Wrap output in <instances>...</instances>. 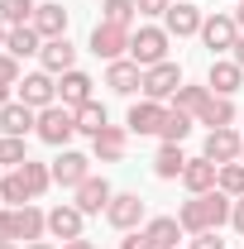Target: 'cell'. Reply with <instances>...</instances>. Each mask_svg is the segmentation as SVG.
I'll return each instance as SVG.
<instances>
[{
    "mask_svg": "<svg viewBox=\"0 0 244 249\" xmlns=\"http://www.w3.org/2000/svg\"><path fill=\"white\" fill-rule=\"evenodd\" d=\"M34 134L43 139V144H53V149H67V139L77 134V110L72 106H48V110H38V124H34Z\"/></svg>",
    "mask_w": 244,
    "mask_h": 249,
    "instance_id": "1",
    "label": "cell"
},
{
    "mask_svg": "<svg viewBox=\"0 0 244 249\" xmlns=\"http://www.w3.org/2000/svg\"><path fill=\"white\" fill-rule=\"evenodd\" d=\"M168 38H173V34L158 29V24L134 29V34H129V58L139 62V67H158V62H168Z\"/></svg>",
    "mask_w": 244,
    "mask_h": 249,
    "instance_id": "2",
    "label": "cell"
},
{
    "mask_svg": "<svg viewBox=\"0 0 244 249\" xmlns=\"http://www.w3.org/2000/svg\"><path fill=\"white\" fill-rule=\"evenodd\" d=\"M129 34H134V29H124V24H105V19H101V24L91 29V53H96V58H105V62H120L124 53H129Z\"/></svg>",
    "mask_w": 244,
    "mask_h": 249,
    "instance_id": "3",
    "label": "cell"
},
{
    "mask_svg": "<svg viewBox=\"0 0 244 249\" xmlns=\"http://www.w3.org/2000/svg\"><path fill=\"white\" fill-rule=\"evenodd\" d=\"M201 43L211 48L215 58L230 53V48L240 43V24H235V15H206V24H201Z\"/></svg>",
    "mask_w": 244,
    "mask_h": 249,
    "instance_id": "4",
    "label": "cell"
},
{
    "mask_svg": "<svg viewBox=\"0 0 244 249\" xmlns=\"http://www.w3.org/2000/svg\"><path fill=\"white\" fill-rule=\"evenodd\" d=\"M15 91H19V101H24L29 110H48V106H58V82H53V72H29Z\"/></svg>",
    "mask_w": 244,
    "mask_h": 249,
    "instance_id": "5",
    "label": "cell"
},
{
    "mask_svg": "<svg viewBox=\"0 0 244 249\" xmlns=\"http://www.w3.org/2000/svg\"><path fill=\"white\" fill-rule=\"evenodd\" d=\"M177 87H182V67H177V62L144 67V96H149V101H168V96H177Z\"/></svg>",
    "mask_w": 244,
    "mask_h": 249,
    "instance_id": "6",
    "label": "cell"
},
{
    "mask_svg": "<svg viewBox=\"0 0 244 249\" xmlns=\"http://www.w3.org/2000/svg\"><path fill=\"white\" fill-rule=\"evenodd\" d=\"M105 220H110L115 230H139V220H144V201H139V192H115L110 206H105Z\"/></svg>",
    "mask_w": 244,
    "mask_h": 249,
    "instance_id": "7",
    "label": "cell"
},
{
    "mask_svg": "<svg viewBox=\"0 0 244 249\" xmlns=\"http://www.w3.org/2000/svg\"><path fill=\"white\" fill-rule=\"evenodd\" d=\"M87 178H91V158H87V154H77V149H62V158L53 163V182H58V187H72V192H77V187L87 182Z\"/></svg>",
    "mask_w": 244,
    "mask_h": 249,
    "instance_id": "8",
    "label": "cell"
},
{
    "mask_svg": "<svg viewBox=\"0 0 244 249\" xmlns=\"http://www.w3.org/2000/svg\"><path fill=\"white\" fill-rule=\"evenodd\" d=\"M244 82V67L235 58H211V72H206V87H211V96H235Z\"/></svg>",
    "mask_w": 244,
    "mask_h": 249,
    "instance_id": "9",
    "label": "cell"
},
{
    "mask_svg": "<svg viewBox=\"0 0 244 249\" xmlns=\"http://www.w3.org/2000/svg\"><path fill=\"white\" fill-rule=\"evenodd\" d=\"M105 87L115 96H134V91H144V67L134 58H120V62H110V72H105Z\"/></svg>",
    "mask_w": 244,
    "mask_h": 249,
    "instance_id": "10",
    "label": "cell"
},
{
    "mask_svg": "<svg viewBox=\"0 0 244 249\" xmlns=\"http://www.w3.org/2000/svg\"><path fill=\"white\" fill-rule=\"evenodd\" d=\"M82 206H77V201H67V206H53V211H48V235H53V240H62V245H67V240H82Z\"/></svg>",
    "mask_w": 244,
    "mask_h": 249,
    "instance_id": "11",
    "label": "cell"
},
{
    "mask_svg": "<svg viewBox=\"0 0 244 249\" xmlns=\"http://www.w3.org/2000/svg\"><path fill=\"white\" fill-rule=\"evenodd\" d=\"M215 178H220V163H211V158L201 154V158H187V168H182V182L192 196H206V192H215Z\"/></svg>",
    "mask_w": 244,
    "mask_h": 249,
    "instance_id": "12",
    "label": "cell"
},
{
    "mask_svg": "<svg viewBox=\"0 0 244 249\" xmlns=\"http://www.w3.org/2000/svg\"><path fill=\"white\" fill-rule=\"evenodd\" d=\"M201 24H206V15L196 10V5H168V15H163V29L177 34V38H192V34H201Z\"/></svg>",
    "mask_w": 244,
    "mask_h": 249,
    "instance_id": "13",
    "label": "cell"
},
{
    "mask_svg": "<svg viewBox=\"0 0 244 249\" xmlns=\"http://www.w3.org/2000/svg\"><path fill=\"white\" fill-rule=\"evenodd\" d=\"M163 120H168L163 101H149V96H144V101H134V106H129V120H124V124H129L134 134H158Z\"/></svg>",
    "mask_w": 244,
    "mask_h": 249,
    "instance_id": "14",
    "label": "cell"
},
{
    "mask_svg": "<svg viewBox=\"0 0 244 249\" xmlns=\"http://www.w3.org/2000/svg\"><path fill=\"white\" fill-rule=\"evenodd\" d=\"M240 149H244V139L230 129V124L206 134V158H211V163H240Z\"/></svg>",
    "mask_w": 244,
    "mask_h": 249,
    "instance_id": "15",
    "label": "cell"
},
{
    "mask_svg": "<svg viewBox=\"0 0 244 249\" xmlns=\"http://www.w3.org/2000/svg\"><path fill=\"white\" fill-rule=\"evenodd\" d=\"M34 124H38V110H29L24 101H10L0 110V134H10V139H24Z\"/></svg>",
    "mask_w": 244,
    "mask_h": 249,
    "instance_id": "16",
    "label": "cell"
},
{
    "mask_svg": "<svg viewBox=\"0 0 244 249\" xmlns=\"http://www.w3.org/2000/svg\"><path fill=\"white\" fill-rule=\"evenodd\" d=\"M34 29H38L43 43H48V38H67V10H62L58 0L38 5V10H34Z\"/></svg>",
    "mask_w": 244,
    "mask_h": 249,
    "instance_id": "17",
    "label": "cell"
},
{
    "mask_svg": "<svg viewBox=\"0 0 244 249\" xmlns=\"http://www.w3.org/2000/svg\"><path fill=\"white\" fill-rule=\"evenodd\" d=\"M91 87H96L91 77L72 67V72H62V77H58V101H62V106H72V110H77V106H87V101H91Z\"/></svg>",
    "mask_w": 244,
    "mask_h": 249,
    "instance_id": "18",
    "label": "cell"
},
{
    "mask_svg": "<svg viewBox=\"0 0 244 249\" xmlns=\"http://www.w3.org/2000/svg\"><path fill=\"white\" fill-rule=\"evenodd\" d=\"M110 196H115V192H110L105 178H87V182L77 187V206H82V216H101V211L110 206Z\"/></svg>",
    "mask_w": 244,
    "mask_h": 249,
    "instance_id": "19",
    "label": "cell"
},
{
    "mask_svg": "<svg viewBox=\"0 0 244 249\" xmlns=\"http://www.w3.org/2000/svg\"><path fill=\"white\" fill-rule=\"evenodd\" d=\"M38 58H43V72L62 77V72H72V67H77V48H72L67 38H48V43L38 48Z\"/></svg>",
    "mask_w": 244,
    "mask_h": 249,
    "instance_id": "20",
    "label": "cell"
},
{
    "mask_svg": "<svg viewBox=\"0 0 244 249\" xmlns=\"http://www.w3.org/2000/svg\"><path fill=\"white\" fill-rule=\"evenodd\" d=\"M124 149H129V134H124L120 124H105V129L91 139V154L101 158V163H120Z\"/></svg>",
    "mask_w": 244,
    "mask_h": 249,
    "instance_id": "21",
    "label": "cell"
},
{
    "mask_svg": "<svg viewBox=\"0 0 244 249\" xmlns=\"http://www.w3.org/2000/svg\"><path fill=\"white\" fill-rule=\"evenodd\" d=\"M48 235V211H38V206H15V240H43Z\"/></svg>",
    "mask_w": 244,
    "mask_h": 249,
    "instance_id": "22",
    "label": "cell"
},
{
    "mask_svg": "<svg viewBox=\"0 0 244 249\" xmlns=\"http://www.w3.org/2000/svg\"><path fill=\"white\" fill-rule=\"evenodd\" d=\"M144 230H149V240H153L158 249H177V240L187 235V230H182V220H177V216H153L149 225H144Z\"/></svg>",
    "mask_w": 244,
    "mask_h": 249,
    "instance_id": "23",
    "label": "cell"
},
{
    "mask_svg": "<svg viewBox=\"0 0 244 249\" xmlns=\"http://www.w3.org/2000/svg\"><path fill=\"white\" fill-rule=\"evenodd\" d=\"M38 48H43V38H38L34 24H19V29L5 34V53H10V58H29V53H38Z\"/></svg>",
    "mask_w": 244,
    "mask_h": 249,
    "instance_id": "24",
    "label": "cell"
},
{
    "mask_svg": "<svg viewBox=\"0 0 244 249\" xmlns=\"http://www.w3.org/2000/svg\"><path fill=\"white\" fill-rule=\"evenodd\" d=\"M177 220H182L187 235H201V230H215L211 225V206H206V196H192L182 211H177Z\"/></svg>",
    "mask_w": 244,
    "mask_h": 249,
    "instance_id": "25",
    "label": "cell"
},
{
    "mask_svg": "<svg viewBox=\"0 0 244 249\" xmlns=\"http://www.w3.org/2000/svg\"><path fill=\"white\" fill-rule=\"evenodd\" d=\"M196 120L206 124V129H225V124H235V101H230V96H211V101L201 106Z\"/></svg>",
    "mask_w": 244,
    "mask_h": 249,
    "instance_id": "26",
    "label": "cell"
},
{
    "mask_svg": "<svg viewBox=\"0 0 244 249\" xmlns=\"http://www.w3.org/2000/svg\"><path fill=\"white\" fill-rule=\"evenodd\" d=\"M182 168H187V154H182V144H163V149H158V158H153V173H158L163 182L182 178Z\"/></svg>",
    "mask_w": 244,
    "mask_h": 249,
    "instance_id": "27",
    "label": "cell"
},
{
    "mask_svg": "<svg viewBox=\"0 0 244 249\" xmlns=\"http://www.w3.org/2000/svg\"><path fill=\"white\" fill-rule=\"evenodd\" d=\"M0 201H5V206H29V201H34V196H29V182H24L19 168H10V173L0 178Z\"/></svg>",
    "mask_w": 244,
    "mask_h": 249,
    "instance_id": "28",
    "label": "cell"
},
{
    "mask_svg": "<svg viewBox=\"0 0 244 249\" xmlns=\"http://www.w3.org/2000/svg\"><path fill=\"white\" fill-rule=\"evenodd\" d=\"M192 120H196V115H187V110L173 106V110H168V120H163V129H158V134H163V144H182L187 134H192Z\"/></svg>",
    "mask_w": 244,
    "mask_h": 249,
    "instance_id": "29",
    "label": "cell"
},
{
    "mask_svg": "<svg viewBox=\"0 0 244 249\" xmlns=\"http://www.w3.org/2000/svg\"><path fill=\"white\" fill-rule=\"evenodd\" d=\"M105 106H96V101H87V106H77V134H101V129H105Z\"/></svg>",
    "mask_w": 244,
    "mask_h": 249,
    "instance_id": "30",
    "label": "cell"
},
{
    "mask_svg": "<svg viewBox=\"0 0 244 249\" xmlns=\"http://www.w3.org/2000/svg\"><path fill=\"white\" fill-rule=\"evenodd\" d=\"M34 10H38V0H0V19H5L10 29L34 24Z\"/></svg>",
    "mask_w": 244,
    "mask_h": 249,
    "instance_id": "31",
    "label": "cell"
},
{
    "mask_svg": "<svg viewBox=\"0 0 244 249\" xmlns=\"http://www.w3.org/2000/svg\"><path fill=\"white\" fill-rule=\"evenodd\" d=\"M206 101H211V87H177V96H173V106H177V110H187V115H201V106H206Z\"/></svg>",
    "mask_w": 244,
    "mask_h": 249,
    "instance_id": "32",
    "label": "cell"
},
{
    "mask_svg": "<svg viewBox=\"0 0 244 249\" xmlns=\"http://www.w3.org/2000/svg\"><path fill=\"white\" fill-rule=\"evenodd\" d=\"M19 173H24V182H29V196H43L48 187H53V168H43V163H19Z\"/></svg>",
    "mask_w": 244,
    "mask_h": 249,
    "instance_id": "33",
    "label": "cell"
},
{
    "mask_svg": "<svg viewBox=\"0 0 244 249\" xmlns=\"http://www.w3.org/2000/svg\"><path fill=\"white\" fill-rule=\"evenodd\" d=\"M215 187L225 192V196H244V163H220V178Z\"/></svg>",
    "mask_w": 244,
    "mask_h": 249,
    "instance_id": "34",
    "label": "cell"
},
{
    "mask_svg": "<svg viewBox=\"0 0 244 249\" xmlns=\"http://www.w3.org/2000/svg\"><path fill=\"white\" fill-rule=\"evenodd\" d=\"M19 163H29V154H24V139H10V134H0V168H19Z\"/></svg>",
    "mask_w": 244,
    "mask_h": 249,
    "instance_id": "35",
    "label": "cell"
},
{
    "mask_svg": "<svg viewBox=\"0 0 244 249\" xmlns=\"http://www.w3.org/2000/svg\"><path fill=\"white\" fill-rule=\"evenodd\" d=\"M101 15H105V24H124V29H129V24H134V0H105Z\"/></svg>",
    "mask_w": 244,
    "mask_h": 249,
    "instance_id": "36",
    "label": "cell"
},
{
    "mask_svg": "<svg viewBox=\"0 0 244 249\" xmlns=\"http://www.w3.org/2000/svg\"><path fill=\"white\" fill-rule=\"evenodd\" d=\"M0 82H10V87H19V82H24V72H19V58H10L5 48H0Z\"/></svg>",
    "mask_w": 244,
    "mask_h": 249,
    "instance_id": "37",
    "label": "cell"
},
{
    "mask_svg": "<svg viewBox=\"0 0 244 249\" xmlns=\"http://www.w3.org/2000/svg\"><path fill=\"white\" fill-rule=\"evenodd\" d=\"M120 249H158V245L149 240V230H124V245Z\"/></svg>",
    "mask_w": 244,
    "mask_h": 249,
    "instance_id": "38",
    "label": "cell"
},
{
    "mask_svg": "<svg viewBox=\"0 0 244 249\" xmlns=\"http://www.w3.org/2000/svg\"><path fill=\"white\" fill-rule=\"evenodd\" d=\"M192 249H225V240L215 230H201V235H192Z\"/></svg>",
    "mask_w": 244,
    "mask_h": 249,
    "instance_id": "39",
    "label": "cell"
},
{
    "mask_svg": "<svg viewBox=\"0 0 244 249\" xmlns=\"http://www.w3.org/2000/svg\"><path fill=\"white\" fill-rule=\"evenodd\" d=\"M0 240H15V206H0Z\"/></svg>",
    "mask_w": 244,
    "mask_h": 249,
    "instance_id": "40",
    "label": "cell"
},
{
    "mask_svg": "<svg viewBox=\"0 0 244 249\" xmlns=\"http://www.w3.org/2000/svg\"><path fill=\"white\" fill-rule=\"evenodd\" d=\"M168 5H173V0H134L139 15H168Z\"/></svg>",
    "mask_w": 244,
    "mask_h": 249,
    "instance_id": "41",
    "label": "cell"
},
{
    "mask_svg": "<svg viewBox=\"0 0 244 249\" xmlns=\"http://www.w3.org/2000/svg\"><path fill=\"white\" fill-rule=\"evenodd\" d=\"M230 225L244 235V196H235V211H230Z\"/></svg>",
    "mask_w": 244,
    "mask_h": 249,
    "instance_id": "42",
    "label": "cell"
},
{
    "mask_svg": "<svg viewBox=\"0 0 244 249\" xmlns=\"http://www.w3.org/2000/svg\"><path fill=\"white\" fill-rule=\"evenodd\" d=\"M10 91H15V87H10V82H0V110L10 106Z\"/></svg>",
    "mask_w": 244,
    "mask_h": 249,
    "instance_id": "43",
    "label": "cell"
},
{
    "mask_svg": "<svg viewBox=\"0 0 244 249\" xmlns=\"http://www.w3.org/2000/svg\"><path fill=\"white\" fill-rule=\"evenodd\" d=\"M62 249H96V245H91V240H67Z\"/></svg>",
    "mask_w": 244,
    "mask_h": 249,
    "instance_id": "44",
    "label": "cell"
},
{
    "mask_svg": "<svg viewBox=\"0 0 244 249\" xmlns=\"http://www.w3.org/2000/svg\"><path fill=\"white\" fill-rule=\"evenodd\" d=\"M230 53H235V62H240V67H244V34H240V43H235Z\"/></svg>",
    "mask_w": 244,
    "mask_h": 249,
    "instance_id": "45",
    "label": "cell"
},
{
    "mask_svg": "<svg viewBox=\"0 0 244 249\" xmlns=\"http://www.w3.org/2000/svg\"><path fill=\"white\" fill-rule=\"evenodd\" d=\"M235 24H240V34H244V0H240V10H235Z\"/></svg>",
    "mask_w": 244,
    "mask_h": 249,
    "instance_id": "46",
    "label": "cell"
},
{
    "mask_svg": "<svg viewBox=\"0 0 244 249\" xmlns=\"http://www.w3.org/2000/svg\"><path fill=\"white\" fill-rule=\"evenodd\" d=\"M24 249H53V245H48V240H34V245H24Z\"/></svg>",
    "mask_w": 244,
    "mask_h": 249,
    "instance_id": "47",
    "label": "cell"
},
{
    "mask_svg": "<svg viewBox=\"0 0 244 249\" xmlns=\"http://www.w3.org/2000/svg\"><path fill=\"white\" fill-rule=\"evenodd\" d=\"M5 34H10V24H5V19H0V48H5Z\"/></svg>",
    "mask_w": 244,
    "mask_h": 249,
    "instance_id": "48",
    "label": "cell"
},
{
    "mask_svg": "<svg viewBox=\"0 0 244 249\" xmlns=\"http://www.w3.org/2000/svg\"><path fill=\"white\" fill-rule=\"evenodd\" d=\"M0 249H15V240H0Z\"/></svg>",
    "mask_w": 244,
    "mask_h": 249,
    "instance_id": "49",
    "label": "cell"
},
{
    "mask_svg": "<svg viewBox=\"0 0 244 249\" xmlns=\"http://www.w3.org/2000/svg\"><path fill=\"white\" fill-rule=\"evenodd\" d=\"M240 163H244V149H240Z\"/></svg>",
    "mask_w": 244,
    "mask_h": 249,
    "instance_id": "50",
    "label": "cell"
}]
</instances>
